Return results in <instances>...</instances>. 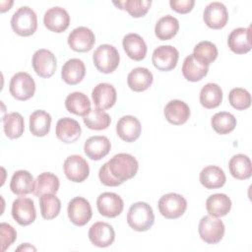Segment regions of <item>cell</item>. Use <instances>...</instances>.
Returning <instances> with one entry per match:
<instances>
[{"instance_id":"obj_13","label":"cell","mask_w":252,"mask_h":252,"mask_svg":"<svg viewBox=\"0 0 252 252\" xmlns=\"http://www.w3.org/2000/svg\"><path fill=\"white\" fill-rule=\"evenodd\" d=\"M98 213L106 218H115L119 216L124 208L122 198L113 192L101 193L96 200Z\"/></svg>"},{"instance_id":"obj_43","label":"cell","mask_w":252,"mask_h":252,"mask_svg":"<svg viewBox=\"0 0 252 252\" xmlns=\"http://www.w3.org/2000/svg\"><path fill=\"white\" fill-rule=\"evenodd\" d=\"M228 100L230 105L237 110H245L251 105L249 92L242 88H234L229 92Z\"/></svg>"},{"instance_id":"obj_21","label":"cell","mask_w":252,"mask_h":252,"mask_svg":"<svg viewBox=\"0 0 252 252\" xmlns=\"http://www.w3.org/2000/svg\"><path fill=\"white\" fill-rule=\"evenodd\" d=\"M92 97L94 105L99 109H108L112 107L117 98L115 88L108 83H100L96 85L93 92Z\"/></svg>"},{"instance_id":"obj_33","label":"cell","mask_w":252,"mask_h":252,"mask_svg":"<svg viewBox=\"0 0 252 252\" xmlns=\"http://www.w3.org/2000/svg\"><path fill=\"white\" fill-rule=\"evenodd\" d=\"M65 107L70 113L84 117L91 111V101L85 94L74 92L67 95Z\"/></svg>"},{"instance_id":"obj_2","label":"cell","mask_w":252,"mask_h":252,"mask_svg":"<svg viewBox=\"0 0 252 252\" xmlns=\"http://www.w3.org/2000/svg\"><path fill=\"white\" fill-rule=\"evenodd\" d=\"M127 222L136 231L149 230L155 222V215L152 207L146 202L133 204L127 214Z\"/></svg>"},{"instance_id":"obj_5","label":"cell","mask_w":252,"mask_h":252,"mask_svg":"<svg viewBox=\"0 0 252 252\" xmlns=\"http://www.w3.org/2000/svg\"><path fill=\"white\" fill-rule=\"evenodd\" d=\"M158 207L159 213L165 219L175 220L185 213L187 201L178 193H167L159 198Z\"/></svg>"},{"instance_id":"obj_25","label":"cell","mask_w":252,"mask_h":252,"mask_svg":"<svg viewBox=\"0 0 252 252\" xmlns=\"http://www.w3.org/2000/svg\"><path fill=\"white\" fill-rule=\"evenodd\" d=\"M86 75V67L84 62L78 58H72L66 61L62 67L61 77L68 85L79 84Z\"/></svg>"},{"instance_id":"obj_35","label":"cell","mask_w":252,"mask_h":252,"mask_svg":"<svg viewBox=\"0 0 252 252\" xmlns=\"http://www.w3.org/2000/svg\"><path fill=\"white\" fill-rule=\"evenodd\" d=\"M179 31L178 20L170 15L161 17L156 24L155 34L160 40H169L176 35Z\"/></svg>"},{"instance_id":"obj_6","label":"cell","mask_w":252,"mask_h":252,"mask_svg":"<svg viewBox=\"0 0 252 252\" xmlns=\"http://www.w3.org/2000/svg\"><path fill=\"white\" fill-rule=\"evenodd\" d=\"M198 231L201 239L206 243L217 244L224 235V224L216 217L205 216L200 220Z\"/></svg>"},{"instance_id":"obj_46","label":"cell","mask_w":252,"mask_h":252,"mask_svg":"<svg viewBox=\"0 0 252 252\" xmlns=\"http://www.w3.org/2000/svg\"><path fill=\"white\" fill-rule=\"evenodd\" d=\"M17 250H18V251H21V250H24V251H27V250L32 251V250H33V251H35L36 249H35L33 246H32L31 244H29V243H24L23 245H21L20 247H18Z\"/></svg>"},{"instance_id":"obj_39","label":"cell","mask_w":252,"mask_h":252,"mask_svg":"<svg viewBox=\"0 0 252 252\" xmlns=\"http://www.w3.org/2000/svg\"><path fill=\"white\" fill-rule=\"evenodd\" d=\"M85 125L92 130H104L111 122V118L108 113L97 107L91 109V111L83 118Z\"/></svg>"},{"instance_id":"obj_22","label":"cell","mask_w":252,"mask_h":252,"mask_svg":"<svg viewBox=\"0 0 252 252\" xmlns=\"http://www.w3.org/2000/svg\"><path fill=\"white\" fill-rule=\"evenodd\" d=\"M111 149L110 141L105 136H93L87 139L84 152L93 160H99L108 155Z\"/></svg>"},{"instance_id":"obj_10","label":"cell","mask_w":252,"mask_h":252,"mask_svg":"<svg viewBox=\"0 0 252 252\" xmlns=\"http://www.w3.org/2000/svg\"><path fill=\"white\" fill-rule=\"evenodd\" d=\"M32 67L36 75L41 78H50L54 75L57 67L55 55L48 49H38L32 56Z\"/></svg>"},{"instance_id":"obj_20","label":"cell","mask_w":252,"mask_h":252,"mask_svg":"<svg viewBox=\"0 0 252 252\" xmlns=\"http://www.w3.org/2000/svg\"><path fill=\"white\" fill-rule=\"evenodd\" d=\"M229 49L236 54H245L251 50V28L234 29L228 35Z\"/></svg>"},{"instance_id":"obj_27","label":"cell","mask_w":252,"mask_h":252,"mask_svg":"<svg viewBox=\"0 0 252 252\" xmlns=\"http://www.w3.org/2000/svg\"><path fill=\"white\" fill-rule=\"evenodd\" d=\"M201 184L206 189H218L224 185L226 181L223 170L217 165L205 166L199 176Z\"/></svg>"},{"instance_id":"obj_34","label":"cell","mask_w":252,"mask_h":252,"mask_svg":"<svg viewBox=\"0 0 252 252\" xmlns=\"http://www.w3.org/2000/svg\"><path fill=\"white\" fill-rule=\"evenodd\" d=\"M51 116L44 110H35L30 116V131L35 137H44L50 131Z\"/></svg>"},{"instance_id":"obj_36","label":"cell","mask_w":252,"mask_h":252,"mask_svg":"<svg viewBox=\"0 0 252 252\" xmlns=\"http://www.w3.org/2000/svg\"><path fill=\"white\" fill-rule=\"evenodd\" d=\"M199 98L205 108H216L222 101V90L215 83H208L201 89Z\"/></svg>"},{"instance_id":"obj_23","label":"cell","mask_w":252,"mask_h":252,"mask_svg":"<svg viewBox=\"0 0 252 252\" xmlns=\"http://www.w3.org/2000/svg\"><path fill=\"white\" fill-rule=\"evenodd\" d=\"M163 114L169 123L173 125H181L190 117V108L186 102L179 99H173L167 102Z\"/></svg>"},{"instance_id":"obj_28","label":"cell","mask_w":252,"mask_h":252,"mask_svg":"<svg viewBox=\"0 0 252 252\" xmlns=\"http://www.w3.org/2000/svg\"><path fill=\"white\" fill-rule=\"evenodd\" d=\"M33 188L34 180L32 173L24 169L14 172L10 182V189L14 194L24 196L30 193H33Z\"/></svg>"},{"instance_id":"obj_24","label":"cell","mask_w":252,"mask_h":252,"mask_svg":"<svg viewBox=\"0 0 252 252\" xmlns=\"http://www.w3.org/2000/svg\"><path fill=\"white\" fill-rule=\"evenodd\" d=\"M122 45L129 58L141 61L146 57L147 44L143 37L138 33H128L123 37Z\"/></svg>"},{"instance_id":"obj_17","label":"cell","mask_w":252,"mask_h":252,"mask_svg":"<svg viewBox=\"0 0 252 252\" xmlns=\"http://www.w3.org/2000/svg\"><path fill=\"white\" fill-rule=\"evenodd\" d=\"M43 24L50 32H63L70 25V16L64 8L52 7L45 12Z\"/></svg>"},{"instance_id":"obj_45","label":"cell","mask_w":252,"mask_h":252,"mask_svg":"<svg viewBox=\"0 0 252 252\" xmlns=\"http://www.w3.org/2000/svg\"><path fill=\"white\" fill-rule=\"evenodd\" d=\"M169 5L173 11L179 14H187L193 9L195 5V1L194 0H170Z\"/></svg>"},{"instance_id":"obj_18","label":"cell","mask_w":252,"mask_h":252,"mask_svg":"<svg viewBox=\"0 0 252 252\" xmlns=\"http://www.w3.org/2000/svg\"><path fill=\"white\" fill-rule=\"evenodd\" d=\"M142 132V126L138 118L132 115L122 116L116 124V133L118 137L128 143L136 141Z\"/></svg>"},{"instance_id":"obj_26","label":"cell","mask_w":252,"mask_h":252,"mask_svg":"<svg viewBox=\"0 0 252 252\" xmlns=\"http://www.w3.org/2000/svg\"><path fill=\"white\" fill-rule=\"evenodd\" d=\"M154 81L152 72L144 67L134 68L127 76L128 87L134 92H144L148 90Z\"/></svg>"},{"instance_id":"obj_37","label":"cell","mask_w":252,"mask_h":252,"mask_svg":"<svg viewBox=\"0 0 252 252\" xmlns=\"http://www.w3.org/2000/svg\"><path fill=\"white\" fill-rule=\"evenodd\" d=\"M2 123L4 133L9 139H18L23 135L25 122L24 117L19 112L5 114L2 118Z\"/></svg>"},{"instance_id":"obj_15","label":"cell","mask_w":252,"mask_h":252,"mask_svg":"<svg viewBox=\"0 0 252 252\" xmlns=\"http://www.w3.org/2000/svg\"><path fill=\"white\" fill-rule=\"evenodd\" d=\"M89 239L96 247L104 248L110 246L115 239L113 227L104 221L94 222L89 229Z\"/></svg>"},{"instance_id":"obj_38","label":"cell","mask_w":252,"mask_h":252,"mask_svg":"<svg viewBox=\"0 0 252 252\" xmlns=\"http://www.w3.org/2000/svg\"><path fill=\"white\" fill-rule=\"evenodd\" d=\"M211 124L213 129L220 135H225L232 132L236 126V119L233 114L220 111L213 115L211 119Z\"/></svg>"},{"instance_id":"obj_3","label":"cell","mask_w":252,"mask_h":252,"mask_svg":"<svg viewBox=\"0 0 252 252\" xmlns=\"http://www.w3.org/2000/svg\"><path fill=\"white\" fill-rule=\"evenodd\" d=\"M11 27L18 35L30 36L33 34L37 29L35 12L28 6L19 8L12 16Z\"/></svg>"},{"instance_id":"obj_12","label":"cell","mask_w":252,"mask_h":252,"mask_svg":"<svg viewBox=\"0 0 252 252\" xmlns=\"http://www.w3.org/2000/svg\"><path fill=\"white\" fill-rule=\"evenodd\" d=\"M179 58L178 50L171 45L157 47L152 55L153 65L159 71H170L177 65Z\"/></svg>"},{"instance_id":"obj_44","label":"cell","mask_w":252,"mask_h":252,"mask_svg":"<svg viewBox=\"0 0 252 252\" xmlns=\"http://www.w3.org/2000/svg\"><path fill=\"white\" fill-rule=\"evenodd\" d=\"M0 232H1V245L2 251H6L16 240L17 231L16 229L9 223L2 222L0 224Z\"/></svg>"},{"instance_id":"obj_4","label":"cell","mask_w":252,"mask_h":252,"mask_svg":"<svg viewBox=\"0 0 252 252\" xmlns=\"http://www.w3.org/2000/svg\"><path fill=\"white\" fill-rule=\"evenodd\" d=\"M93 61L99 72L109 74L115 71L118 67L120 56L113 45L101 44L94 50L93 54Z\"/></svg>"},{"instance_id":"obj_7","label":"cell","mask_w":252,"mask_h":252,"mask_svg":"<svg viewBox=\"0 0 252 252\" xmlns=\"http://www.w3.org/2000/svg\"><path fill=\"white\" fill-rule=\"evenodd\" d=\"M9 91L13 97L18 100L30 99L35 92V83L32 77L26 72L15 74L10 81Z\"/></svg>"},{"instance_id":"obj_31","label":"cell","mask_w":252,"mask_h":252,"mask_svg":"<svg viewBox=\"0 0 252 252\" xmlns=\"http://www.w3.org/2000/svg\"><path fill=\"white\" fill-rule=\"evenodd\" d=\"M228 168L230 174L239 180L248 179L252 174L251 160L243 154L234 155L228 162Z\"/></svg>"},{"instance_id":"obj_32","label":"cell","mask_w":252,"mask_h":252,"mask_svg":"<svg viewBox=\"0 0 252 252\" xmlns=\"http://www.w3.org/2000/svg\"><path fill=\"white\" fill-rule=\"evenodd\" d=\"M59 179L51 172H42L34 180L33 194L40 197L44 194H56L59 189Z\"/></svg>"},{"instance_id":"obj_8","label":"cell","mask_w":252,"mask_h":252,"mask_svg":"<svg viewBox=\"0 0 252 252\" xmlns=\"http://www.w3.org/2000/svg\"><path fill=\"white\" fill-rule=\"evenodd\" d=\"M67 214L71 222L77 226L86 225L93 216L90 202L83 197H75L69 202Z\"/></svg>"},{"instance_id":"obj_16","label":"cell","mask_w":252,"mask_h":252,"mask_svg":"<svg viewBox=\"0 0 252 252\" xmlns=\"http://www.w3.org/2000/svg\"><path fill=\"white\" fill-rule=\"evenodd\" d=\"M203 19L209 28L214 30L222 29L228 21L226 7L220 2H212L205 8Z\"/></svg>"},{"instance_id":"obj_11","label":"cell","mask_w":252,"mask_h":252,"mask_svg":"<svg viewBox=\"0 0 252 252\" xmlns=\"http://www.w3.org/2000/svg\"><path fill=\"white\" fill-rule=\"evenodd\" d=\"M12 217L23 226L29 225L35 220L36 211L34 203L27 197H19L12 204Z\"/></svg>"},{"instance_id":"obj_29","label":"cell","mask_w":252,"mask_h":252,"mask_svg":"<svg viewBox=\"0 0 252 252\" xmlns=\"http://www.w3.org/2000/svg\"><path fill=\"white\" fill-rule=\"evenodd\" d=\"M209 66L198 61L193 54L188 55L182 65V74L187 81L198 82L207 76Z\"/></svg>"},{"instance_id":"obj_9","label":"cell","mask_w":252,"mask_h":252,"mask_svg":"<svg viewBox=\"0 0 252 252\" xmlns=\"http://www.w3.org/2000/svg\"><path fill=\"white\" fill-rule=\"evenodd\" d=\"M66 177L76 183L85 181L90 174V167L87 160L78 155L69 156L63 164Z\"/></svg>"},{"instance_id":"obj_42","label":"cell","mask_w":252,"mask_h":252,"mask_svg":"<svg viewBox=\"0 0 252 252\" xmlns=\"http://www.w3.org/2000/svg\"><path fill=\"white\" fill-rule=\"evenodd\" d=\"M115 6L119 9L126 10L130 16L133 18H141L145 16L150 7L152 5V1L150 0H126V1H118L113 2Z\"/></svg>"},{"instance_id":"obj_30","label":"cell","mask_w":252,"mask_h":252,"mask_svg":"<svg viewBox=\"0 0 252 252\" xmlns=\"http://www.w3.org/2000/svg\"><path fill=\"white\" fill-rule=\"evenodd\" d=\"M206 209L210 216L216 218L224 217L231 209V200L223 193L213 194L206 201Z\"/></svg>"},{"instance_id":"obj_1","label":"cell","mask_w":252,"mask_h":252,"mask_svg":"<svg viewBox=\"0 0 252 252\" xmlns=\"http://www.w3.org/2000/svg\"><path fill=\"white\" fill-rule=\"evenodd\" d=\"M138 168V161L132 155L120 153L99 168L98 177L103 185L115 187L134 177Z\"/></svg>"},{"instance_id":"obj_40","label":"cell","mask_w":252,"mask_h":252,"mask_svg":"<svg viewBox=\"0 0 252 252\" xmlns=\"http://www.w3.org/2000/svg\"><path fill=\"white\" fill-rule=\"evenodd\" d=\"M39 208L44 220H53L60 213L61 202L55 194H44L39 197Z\"/></svg>"},{"instance_id":"obj_14","label":"cell","mask_w":252,"mask_h":252,"mask_svg":"<svg viewBox=\"0 0 252 252\" xmlns=\"http://www.w3.org/2000/svg\"><path fill=\"white\" fill-rule=\"evenodd\" d=\"M94 42V33L87 27H78L74 29L68 36V44L70 48L76 52L90 51Z\"/></svg>"},{"instance_id":"obj_41","label":"cell","mask_w":252,"mask_h":252,"mask_svg":"<svg viewBox=\"0 0 252 252\" xmlns=\"http://www.w3.org/2000/svg\"><path fill=\"white\" fill-rule=\"evenodd\" d=\"M194 57L201 63L209 66L218 57V48L216 44L209 40L199 42L193 49Z\"/></svg>"},{"instance_id":"obj_19","label":"cell","mask_w":252,"mask_h":252,"mask_svg":"<svg viewBox=\"0 0 252 252\" xmlns=\"http://www.w3.org/2000/svg\"><path fill=\"white\" fill-rule=\"evenodd\" d=\"M82 133V128L79 122L70 117H64L57 121L55 134L56 137L65 144L76 142Z\"/></svg>"}]
</instances>
